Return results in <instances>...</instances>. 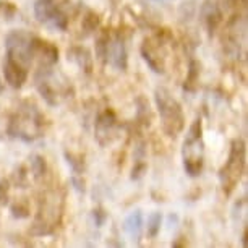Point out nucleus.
Returning <instances> with one entry per match:
<instances>
[{"instance_id": "nucleus-1", "label": "nucleus", "mask_w": 248, "mask_h": 248, "mask_svg": "<svg viewBox=\"0 0 248 248\" xmlns=\"http://www.w3.org/2000/svg\"><path fill=\"white\" fill-rule=\"evenodd\" d=\"M63 217V195L57 188L46 190L39 200L31 232L34 235H49L60 226Z\"/></svg>"}, {"instance_id": "nucleus-2", "label": "nucleus", "mask_w": 248, "mask_h": 248, "mask_svg": "<svg viewBox=\"0 0 248 248\" xmlns=\"http://www.w3.org/2000/svg\"><path fill=\"white\" fill-rule=\"evenodd\" d=\"M46 119L37 110L36 106L23 104L16 109V112L10 117L8 122V135L13 138H20L23 141H34L44 133Z\"/></svg>"}, {"instance_id": "nucleus-3", "label": "nucleus", "mask_w": 248, "mask_h": 248, "mask_svg": "<svg viewBox=\"0 0 248 248\" xmlns=\"http://www.w3.org/2000/svg\"><path fill=\"white\" fill-rule=\"evenodd\" d=\"M154 101H156L159 115H161L162 130L167 137L175 138L185 128V115L182 110L179 101L164 88H157L154 93Z\"/></svg>"}, {"instance_id": "nucleus-4", "label": "nucleus", "mask_w": 248, "mask_h": 248, "mask_svg": "<svg viewBox=\"0 0 248 248\" xmlns=\"http://www.w3.org/2000/svg\"><path fill=\"white\" fill-rule=\"evenodd\" d=\"M243 172H245V141L237 138L231 144V153H229L226 164L219 170L224 195L229 196L237 188L243 177Z\"/></svg>"}, {"instance_id": "nucleus-5", "label": "nucleus", "mask_w": 248, "mask_h": 248, "mask_svg": "<svg viewBox=\"0 0 248 248\" xmlns=\"http://www.w3.org/2000/svg\"><path fill=\"white\" fill-rule=\"evenodd\" d=\"M72 0H36L34 15L39 23H44L50 30L65 31L70 23Z\"/></svg>"}, {"instance_id": "nucleus-6", "label": "nucleus", "mask_w": 248, "mask_h": 248, "mask_svg": "<svg viewBox=\"0 0 248 248\" xmlns=\"http://www.w3.org/2000/svg\"><path fill=\"white\" fill-rule=\"evenodd\" d=\"M203 166V124L201 119H195L184 143V169L190 177H198Z\"/></svg>"}, {"instance_id": "nucleus-7", "label": "nucleus", "mask_w": 248, "mask_h": 248, "mask_svg": "<svg viewBox=\"0 0 248 248\" xmlns=\"http://www.w3.org/2000/svg\"><path fill=\"white\" fill-rule=\"evenodd\" d=\"M141 55L144 62L149 65V68L154 73L166 72L167 50H166V41H164V37L154 36L144 39L141 44Z\"/></svg>"}, {"instance_id": "nucleus-8", "label": "nucleus", "mask_w": 248, "mask_h": 248, "mask_svg": "<svg viewBox=\"0 0 248 248\" xmlns=\"http://www.w3.org/2000/svg\"><path fill=\"white\" fill-rule=\"evenodd\" d=\"M31 34L26 31H12L5 39V47H7V57L16 60L18 63H21L23 67H30L32 59L30 52L31 46Z\"/></svg>"}, {"instance_id": "nucleus-9", "label": "nucleus", "mask_w": 248, "mask_h": 248, "mask_svg": "<svg viewBox=\"0 0 248 248\" xmlns=\"http://www.w3.org/2000/svg\"><path fill=\"white\" fill-rule=\"evenodd\" d=\"M117 133H119V120H117L115 112L112 109L102 110L97 115L94 125V137L101 146H109L115 141Z\"/></svg>"}, {"instance_id": "nucleus-10", "label": "nucleus", "mask_w": 248, "mask_h": 248, "mask_svg": "<svg viewBox=\"0 0 248 248\" xmlns=\"http://www.w3.org/2000/svg\"><path fill=\"white\" fill-rule=\"evenodd\" d=\"M30 52H31V59L37 60L43 67H50V65L57 63L59 60V49L52 43L36 36L31 37Z\"/></svg>"}, {"instance_id": "nucleus-11", "label": "nucleus", "mask_w": 248, "mask_h": 248, "mask_svg": "<svg viewBox=\"0 0 248 248\" xmlns=\"http://www.w3.org/2000/svg\"><path fill=\"white\" fill-rule=\"evenodd\" d=\"M109 62L112 67H115L117 70H127L128 59H127V49H125L124 41L119 36H110L107 39L106 46V55H104V62Z\"/></svg>"}, {"instance_id": "nucleus-12", "label": "nucleus", "mask_w": 248, "mask_h": 248, "mask_svg": "<svg viewBox=\"0 0 248 248\" xmlns=\"http://www.w3.org/2000/svg\"><path fill=\"white\" fill-rule=\"evenodd\" d=\"M201 18H203L208 34L213 36L224 21V13L221 5H219L216 0H206L203 7H201Z\"/></svg>"}, {"instance_id": "nucleus-13", "label": "nucleus", "mask_w": 248, "mask_h": 248, "mask_svg": "<svg viewBox=\"0 0 248 248\" xmlns=\"http://www.w3.org/2000/svg\"><path fill=\"white\" fill-rule=\"evenodd\" d=\"M3 77H5V81L8 85L18 90V88H21L26 83L28 68L23 67L21 63H18L16 60L7 57L5 63H3Z\"/></svg>"}, {"instance_id": "nucleus-14", "label": "nucleus", "mask_w": 248, "mask_h": 248, "mask_svg": "<svg viewBox=\"0 0 248 248\" xmlns=\"http://www.w3.org/2000/svg\"><path fill=\"white\" fill-rule=\"evenodd\" d=\"M36 86L39 94L44 97V101L50 106H57L60 102V88L50 79V73L39 75L36 79Z\"/></svg>"}, {"instance_id": "nucleus-15", "label": "nucleus", "mask_w": 248, "mask_h": 248, "mask_svg": "<svg viewBox=\"0 0 248 248\" xmlns=\"http://www.w3.org/2000/svg\"><path fill=\"white\" fill-rule=\"evenodd\" d=\"M124 229L125 232L132 237V240H140L141 237V232H143V214L140 209H135L133 213H130L127 219L124 222Z\"/></svg>"}, {"instance_id": "nucleus-16", "label": "nucleus", "mask_w": 248, "mask_h": 248, "mask_svg": "<svg viewBox=\"0 0 248 248\" xmlns=\"http://www.w3.org/2000/svg\"><path fill=\"white\" fill-rule=\"evenodd\" d=\"M68 59H72L73 62H77L79 67L85 70L86 73L91 72L93 68V59L90 52L83 47H73L72 50H68Z\"/></svg>"}, {"instance_id": "nucleus-17", "label": "nucleus", "mask_w": 248, "mask_h": 248, "mask_svg": "<svg viewBox=\"0 0 248 248\" xmlns=\"http://www.w3.org/2000/svg\"><path fill=\"white\" fill-rule=\"evenodd\" d=\"M31 170H32V177H34L36 182H44L46 177H47V162H46L44 156L41 154H32L31 156Z\"/></svg>"}, {"instance_id": "nucleus-18", "label": "nucleus", "mask_w": 248, "mask_h": 248, "mask_svg": "<svg viewBox=\"0 0 248 248\" xmlns=\"http://www.w3.org/2000/svg\"><path fill=\"white\" fill-rule=\"evenodd\" d=\"M200 70L201 65L196 62V60H191L188 65V75H186V79L184 83V90L188 93H195L198 90V83H200Z\"/></svg>"}, {"instance_id": "nucleus-19", "label": "nucleus", "mask_w": 248, "mask_h": 248, "mask_svg": "<svg viewBox=\"0 0 248 248\" xmlns=\"http://www.w3.org/2000/svg\"><path fill=\"white\" fill-rule=\"evenodd\" d=\"M99 21H101V18L99 15H97L96 12H93V10H88L85 13V16H83V20H81V31H83V36H90L93 34L97 28H99Z\"/></svg>"}, {"instance_id": "nucleus-20", "label": "nucleus", "mask_w": 248, "mask_h": 248, "mask_svg": "<svg viewBox=\"0 0 248 248\" xmlns=\"http://www.w3.org/2000/svg\"><path fill=\"white\" fill-rule=\"evenodd\" d=\"M12 216L18 219H25L30 216V204L26 200H18L12 204Z\"/></svg>"}, {"instance_id": "nucleus-21", "label": "nucleus", "mask_w": 248, "mask_h": 248, "mask_svg": "<svg viewBox=\"0 0 248 248\" xmlns=\"http://www.w3.org/2000/svg\"><path fill=\"white\" fill-rule=\"evenodd\" d=\"M161 224H162V216L161 213H153L148 219V237L154 238L161 231Z\"/></svg>"}, {"instance_id": "nucleus-22", "label": "nucleus", "mask_w": 248, "mask_h": 248, "mask_svg": "<svg viewBox=\"0 0 248 248\" xmlns=\"http://www.w3.org/2000/svg\"><path fill=\"white\" fill-rule=\"evenodd\" d=\"M65 157H67V162L72 166L75 174L81 175L83 170H85V161H83V157L78 156V154H73V153H65Z\"/></svg>"}, {"instance_id": "nucleus-23", "label": "nucleus", "mask_w": 248, "mask_h": 248, "mask_svg": "<svg viewBox=\"0 0 248 248\" xmlns=\"http://www.w3.org/2000/svg\"><path fill=\"white\" fill-rule=\"evenodd\" d=\"M16 12L15 3L8 2V0H0V20H13Z\"/></svg>"}, {"instance_id": "nucleus-24", "label": "nucleus", "mask_w": 248, "mask_h": 248, "mask_svg": "<svg viewBox=\"0 0 248 248\" xmlns=\"http://www.w3.org/2000/svg\"><path fill=\"white\" fill-rule=\"evenodd\" d=\"M13 180H15V185H18L20 188H26L28 186V174L25 170V167H18L13 174Z\"/></svg>"}, {"instance_id": "nucleus-25", "label": "nucleus", "mask_w": 248, "mask_h": 248, "mask_svg": "<svg viewBox=\"0 0 248 248\" xmlns=\"http://www.w3.org/2000/svg\"><path fill=\"white\" fill-rule=\"evenodd\" d=\"M8 193H10V184L8 180L2 179L0 180V204H7L8 203Z\"/></svg>"}, {"instance_id": "nucleus-26", "label": "nucleus", "mask_w": 248, "mask_h": 248, "mask_svg": "<svg viewBox=\"0 0 248 248\" xmlns=\"http://www.w3.org/2000/svg\"><path fill=\"white\" fill-rule=\"evenodd\" d=\"M227 5L231 8H235V10H245L247 7V0H226Z\"/></svg>"}, {"instance_id": "nucleus-27", "label": "nucleus", "mask_w": 248, "mask_h": 248, "mask_svg": "<svg viewBox=\"0 0 248 248\" xmlns=\"http://www.w3.org/2000/svg\"><path fill=\"white\" fill-rule=\"evenodd\" d=\"M106 217H107V214L102 211V209H97V211H94V221L97 226H102V222L106 221Z\"/></svg>"}]
</instances>
